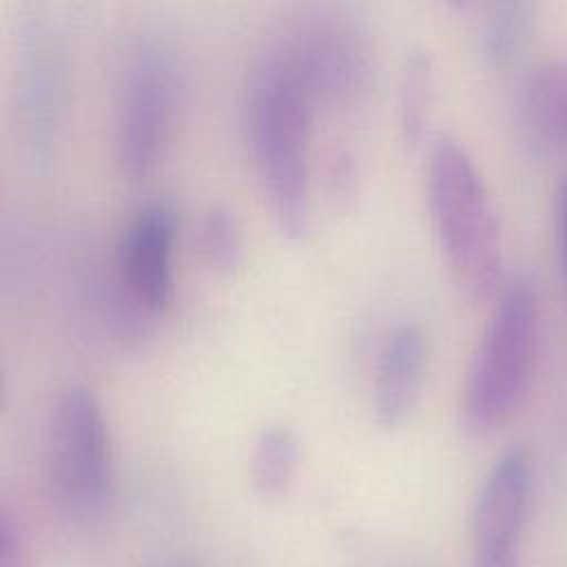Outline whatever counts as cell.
Masks as SVG:
<instances>
[{"label":"cell","instance_id":"5b68a950","mask_svg":"<svg viewBox=\"0 0 567 567\" xmlns=\"http://www.w3.org/2000/svg\"><path fill=\"white\" fill-rule=\"evenodd\" d=\"M177 104V73L171 55L140 44L126 60L115 100L113 146L128 175L151 171L164 153Z\"/></svg>","mask_w":567,"mask_h":567},{"label":"cell","instance_id":"3957f363","mask_svg":"<svg viewBox=\"0 0 567 567\" xmlns=\"http://www.w3.org/2000/svg\"><path fill=\"white\" fill-rule=\"evenodd\" d=\"M536 346L538 295L529 277L516 275L496 292L465 374L463 421L470 432L487 434L512 419L529 390Z\"/></svg>","mask_w":567,"mask_h":567},{"label":"cell","instance_id":"8fae6325","mask_svg":"<svg viewBox=\"0 0 567 567\" xmlns=\"http://www.w3.org/2000/svg\"><path fill=\"white\" fill-rule=\"evenodd\" d=\"M299 465V439L288 425L264 427L250 452V481L255 492L266 498H279L288 492Z\"/></svg>","mask_w":567,"mask_h":567},{"label":"cell","instance_id":"277c9868","mask_svg":"<svg viewBox=\"0 0 567 567\" xmlns=\"http://www.w3.org/2000/svg\"><path fill=\"white\" fill-rule=\"evenodd\" d=\"M47 476L58 507L75 520H93L111 503L113 441L102 405L86 385L69 383L51 405Z\"/></svg>","mask_w":567,"mask_h":567},{"label":"cell","instance_id":"9c48e42d","mask_svg":"<svg viewBox=\"0 0 567 567\" xmlns=\"http://www.w3.org/2000/svg\"><path fill=\"white\" fill-rule=\"evenodd\" d=\"M425 365L423 330L416 323L396 326L379 352L372 383V410L381 425L394 427L410 416L421 396Z\"/></svg>","mask_w":567,"mask_h":567},{"label":"cell","instance_id":"7c38bea8","mask_svg":"<svg viewBox=\"0 0 567 567\" xmlns=\"http://www.w3.org/2000/svg\"><path fill=\"white\" fill-rule=\"evenodd\" d=\"M434 97V60L425 49H414L405 58L396 86V120L403 142L419 144L425 135Z\"/></svg>","mask_w":567,"mask_h":567},{"label":"cell","instance_id":"8992f818","mask_svg":"<svg viewBox=\"0 0 567 567\" xmlns=\"http://www.w3.org/2000/svg\"><path fill=\"white\" fill-rule=\"evenodd\" d=\"M534 463L525 447L505 450L487 470L472 507V567H518Z\"/></svg>","mask_w":567,"mask_h":567},{"label":"cell","instance_id":"30bf717a","mask_svg":"<svg viewBox=\"0 0 567 567\" xmlns=\"http://www.w3.org/2000/svg\"><path fill=\"white\" fill-rule=\"evenodd\" d=\"M525 137L543 153L567 151V60L536 64L518 93Z\"/></svg>","mask_w":567,"mask_h":567},{"label":"cell","instance_id":"e0dca14e","mask_svg":"<svg viewBox=\"0 0 567 567\" xmlns=\"http://www.w3.org/2000/svg\"><path fill=\"white\" fill-rule=\"evenodd\" d=\"M168 567H193V565H168Z\"/></svg>","mask_w":567,"mask_h":567},{"label":"cell","instance_id":"2e32d148","mask_svg":"<svg viewBox=\"0 0 567 567\" xmlns=\"http://www.w3.org/2000/svg\"><path fill=\"white\" fill-rule=\"evenodd\" d=\"M556 230H558V244H560V257L567 275V171L560 177L558 190H556Z\"/></svg>","mask_w":567,"mask_h":567},{"label":"cell","instance_id":"5bb4252c","mask_svg":"<svg viewBox=\"0 0 567 567\" xmlns=\"http://www.w3.org/2000/svg\"><path fill=\"white\" fill-rule=\"evenodd\" d=\"M532 20V4L527 2H492L483 9L478 20V35L483 51L492 60H507L523 42Z\"/></svg>","mask_w":567,"mask_h":567},{"label":"cell","instance_id":"9a60e30c","mask_svg":"<svg viewBox=\"0 0 567 567\" xmlns=\"http://www.w3.org/2000/svg\"><path fill=\"white\" fill-rule=\"evenodd\" d=\"M0 567H31L24 534L7 509L0 514Z\"/></svg>","mask_w":567,"mask_h":567},{"label":"cell","instance_id":"4fadbf2b","mask_svg":"<svg viewBox=\"0 0 567 567\" xmlns=\"http://www.w3.org/2000/svg\"><path fill=\"white\" fill-rule=\"evenodd\" d=\"M197 248L206 264L221 272H233L244 257L239 217L224 204H210L197 224Z\"/></svg>","mask_w":567,"mask_h":567},{"label":"cell","instance_id":"ba28073f","mask_svg":"<svg viewBox=\"0 0 567 567\" xmlns=\"http://www.w3.org/2000/svg\"><path fill=\"white\" fill-rule=\"evenodd\" d=\"M175 210L164 199L142 204L128 219L120 246L117 266L128 292L148 310H162L173 290Z\"/></svg>","mask_w":567,"mask_h":567},{"label":"cell","instance_id":"52a82bcc","mask_svg":"<svg viewBox=\"0 0 567 567\" xmlns=\"http://www.w3.org/2000/svg\"><path fill=\"white\" fill-rule=\"evenodd\" d=\"M312 91L315 100H346L370 73V49L363 33L337 18L301 24L277 49Z\"/></svg>","mask_w":567,"mask_h":567},{"label":"cell","instance_id":"7a4b0ae2","mask_svg":"<svg viewBox=\"0 0 567 567\" xmlns=\"http://www.w3.org/2000/svg\"><path fill=\"white\" fill-rule=\"evenodd\" d=\"M425 199L436 241L458 286L472 297H489L503 281V228L487 184L450 133H436L427 146Z\"/></svg>","mask_w":567,"mask_h":567},{"label":"cell","instance_id":"6da1fadb","mask_svg":"<svg viewBox=\"0 0 567 567\" xmlns=\"http://www.w3.org/2000/svg\"><path fill=\"white\" fill-rule=\"evenodd\" d=\"M312 106L308 84L272 51L248 89V140L261 190L288 237H303L310 224Z\"/></svg>","mask_w":567,"mask_h":567}]
</instances>
